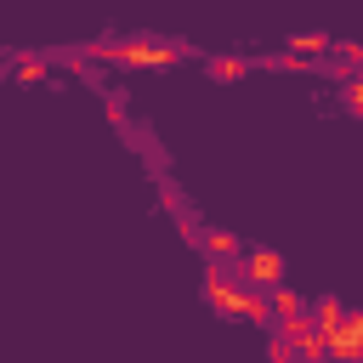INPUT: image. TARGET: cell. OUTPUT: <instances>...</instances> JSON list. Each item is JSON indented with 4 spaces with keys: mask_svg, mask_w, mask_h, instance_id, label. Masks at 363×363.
Returning <instances> with one entry per match:
<instances>
[{
    "mask_svg": "<svg viewBox=\"0 0 363 363\" xmlns=\"http://www.w3.org/2000/svg\"><path fill=\"white\" fill-rule=\"evenodd\" d=\"M130 62H153L159 68V62H170V51L164 45H130Z\"/></svg>",
    "mask_w": 363,
    "mask_h": 363,
    "instance_id": "6da1fadb",
    "label": "cell"
}]
</instances>
